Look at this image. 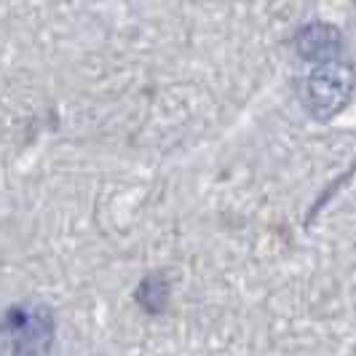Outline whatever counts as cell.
I'll return each instance as SVG.
<instances>
[{"label": "cell", "mask_w": 356, "mask_h": 356, "mask_svg": "<svg viewBox=\"0 0 356 356\" xmlns=\"http://www.w3.org/2000/svg\"><path fill=\"white\" fill-rule=\"evenodd\" d=\"M354 94L356 65L348 56L324 65H311L298 78V102L319 124H327L338 118L340 113H346L354 102Z\"/></svg>", "instance_id": "cell-1"}, {"label": "cell", "mask_w": 356, "mask_h": 356, "mask_svg": "<svg viewBox=\"0 0 356 356\" xmlns=\"http://www.w3.org/2000/svg\"><path fill=\"white\" fill-rule=\"evenodd\" d=\"M54 311L46 303L24 300L3 314V354L49 356L54 346Z\"/></svg>", "instance_id": "cell-2"}, {"label": "cell", "mask_w": 356, "mask_h": 356, "mask_svg": "<svg viewBox=\"0 0 356 356\" xmlns=\"http://www.w3.org/2000/svg\"><path fill=\"white\" fill-rule=\"evenodd\" d=\"M292 49L298 54V59L305 65H324V62L346 59V35L335 24L314 19V22H305L295 30Z\"/></svg>", "instance_id": "cell-3"}, {"label": "cell", "mask_w": 356, "mask_h": 356, "mask_svg": "<svg viewBox=\"0 0 356 356\" xmlns=\"http://www.w3.org/2000/svg\"><path fill=\"white\" fill-rule=\"evenodd\" d=\"M169 300V289H166V282H163V273H150L145 276L140 289H137V303L143 305L145 311L150 314H159L161 308Z\"/></svg>", "instance_id": "cell-4"}]
</instances>
